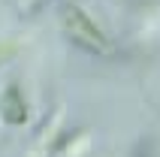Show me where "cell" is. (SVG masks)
<instances>
[{
  "label": "cell",
  "mask_w": 160,
  "mask_h": 157,
  "mask_svg": "<svg viewBox=\"0 0 160 157\" xmlns=\"http://www.w3.org/2000/svg\"><path fill=\"white\" fill-rule=\"evenodd\" d=\"M63 30L91 52H109V39L79 6H63Z\"/></svg>",
  "instance_id": "cell-1"
},
{
  "label": "cell",
  "mask_w": 160,
  "mask_h": 157,
  "mask_svg": "<svg viewBox=\"0 0 160 157\" xmlns=\"http://www.w3.org/2000/svg\"><path fill=\"white\" fill-rule=\"evenodd\" d=\"M0 115H3L6 124H24L27 121V103H24V97H21V91L15 85L6 88V94L0 100Z\"/></svg>",
  "instance_id": "cell-2"
},
{
  "label": "cell",
  "mask_w": 160,
  "mask_h": 157,
  "mask_svg": "<svg viewBox=\"0 0 160 157\" xmlns=\"http://www.w3.org/2000/svg\"><path fill=\"white\" fill-rule=\"evenodd\" d=\"M15 52H18V45H15V43H6V39H0V63H6Z\"/></svg>",
  "instance_id": "cell-3"
}]
</instances>
